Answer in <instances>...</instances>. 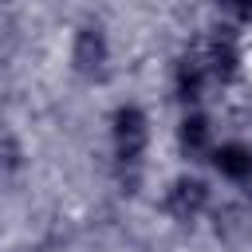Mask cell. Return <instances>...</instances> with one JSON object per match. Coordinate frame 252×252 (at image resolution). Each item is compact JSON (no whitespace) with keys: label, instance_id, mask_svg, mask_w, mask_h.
<instances>
[{"label":"cell","instance_id":"obj_1","mask_svg":"<svg viewBox=\"0 0 252 252\" xmlns=\"http://www.w3.org/2000/svg\"><path fill=\"white\" fill-rule=\"evenodd\" d=\"M106 126H110V154H114L118 181L126 185V193H134L142 181L146 150H150V114L138 102H118Z\"/></svg>","mask_w":252,"mask_h":252},{"label":"cell","instance_id":"obj_2","mask_svg":"<svg viewBox=\"0 0 252 252\" xmlns=\"http://www.w3.org/2000/svg\"><path fill=\"white\" fill-rule=\"evenodd\" d=\"M161 213L173 220V224H197L201 217H209L213 213V181L209 177H201V173H177V177H169L165 181V189H161Z\"/></svg>","mask_w":252,"mask_h":252},{"label":"cell","instance_id":"obj_3","mask_svg":"<svg viewBox=\"0 0 252 252\" xmlns=\"http://www.w3.org/2000/svg\"><path fill=\"white\" fill-rule=\"evenodd\" d=\"M197 51V59L209 71L213 87H232L244 71V51H240V28H213L205 32L197 43H189Z\"/></svg>","mask_w":252,"mask_h":252},{"label":"cell","instance_id":"obj_4","mask_svg":"<svg viewBox=\"0 0 252 252\" xmlns=\"http://www.w3.org/2000/svg\"><path fill=\"white\" fill-rule=\"evenodd\" d=\"M71 71L79 79H106L110 71V35L102 24H79L71 32Z\"/></svg>","mask_w":252,"mask_h":252},{"label":"cell","instance_id":"obj_5","mask_svg":"<svg viewBox=\"0 0 252 252\" xmlns=\"http://www.w3.org/2000/svg\"><path fill=\"white\" fill-rule=\"evenodd\" d=\"M209 165L220 181L244 189V197H252V146L240 142V138H228V142H217V150L209 154Z\"/></svg>","mask_w":252,"mask_h":252},{"label":"cell","instance_id":"obj_6","mask_svg":"<svg viewBox=\"0 0 252 252\" xmlns=\"http://www.w3.org/2000/svg\"><path fill=\"white\" fill-rule=\"evenodd\" d=\"M209 87H213V83H209L205 63L197 59L193 47H185V51L177 55V63H173V98L181 102V110H201Z\"/></svg>","mask_w":252,"mask_h":252},{"label":"cell","instance_id":"obj_7","mask_svg":"<svg viewBox=\"0 0 252 252\" xmlns=\"http://www.w3.org/2000/svg\"><path fill=\"white\" fill-rule=\"evenodd\" d=\"M173 138H177V154L185 161H209V154L217 150V130L205 110H185Z\"/></svg>","mask_w":252,"mask_h":252},{"label":"cell","instance_id":"obj_8","mask_svg":"<svg viewBox=\"0 0 252 252\" xmlns=\"http://www.w3.org/2000/svg\"><path fill=\"white\" fill-rule=\"evenodd\" d=\"M213 228L220 240H240L248 228H252V217L244 209V201H224V205H213Z\"/></svg>","mask_w":252,"mask_h":252},{"label":"cell","instance_id":"obj_9","mask_svg":"<svg viewBox=\"0 0 252 252\" xmlns=\"http://www.w3.org/2000/svg\"><path fill=\"white\" fill-rule=\"evenodd\" d=\"M20 47V24L12 12H0V63L12 59V51Z\"/></svg>","mask_w":252,"mask_h":252},{"label":"cell","instance_id":"obj_10","mask_svg":"<svg viewBox=\"0 0 252 252\" xmlns=\"http://www.w3.org/2000/svg\"><path fill=\"white\" fill-rule=\"evenodd\" d=\"M20 158H24L20 142H16L8 130H0V177H8L12 169H20Z\"/></svg>","mask_w":252,"mask_h":252}]
</instances>
